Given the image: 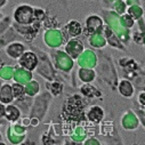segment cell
Here are the masks:
<instances>
[{
    "mask_svg": "<svg viewBox=\"0 0 145 145\" xmlns=\"http://www.w3.org/2000/svg\"><path fill=\"white\" fill-rule=\"evenodd\" d=\"M64 113L71 120H78L79 117L82 113V103H81L80 98L77 97V96L71 97L66 102V105H65V108H64Z\"/></svg>",
    "mask_w": 145,
    "mask_h": 145,
    "instance_id": "6da1fadb",
    "label": "cell"
},
{
    "mask_svg": "<svg viewBox=\"0 0 145 145\" xmlns=\"http://www.w3.org/2000/svg\"><path fill=\"white\" fill-rule=\"evenodd\" d=\"M21 64H22L25 69L32 70V69H34L35 65H37V57H35V55L32 54V53H26V54H24V55L22 56V58H21Z\"/></svg>",
    "mask_w": 145,
    "mask_h": 145,
    "instance_id": "7a4b0ae2",
    "label": "cell"
},
{
    "mask_svg": "<svg viewBox=\"0 0 145 145\" xmlns=\"http://www.w3.org/2000/svg\"><path fill=\"white\" fill-rule=\"evenodd\" d=\"M22 9L24 12V15H23V17L16 18V21L20 22V23H24V24L30 23L32 21V18H33V10L31 8H29V7H22Z\"/></svg>",
    "mask_w": 145,
    "mask_h": 145,
    "instance_id": "3957f363",
    "label": "cell"
},
{
    "mask_svg": "<svg viewBox=\"0 0 145 145\" xmlns=\"http://www.w3.org/2000/svg\"><path fill=\"white\" fill-rule=\"evenodd\" d=\"M103 117V111L99 107H93L88 113V118L91 121H99Z\"/></svg>",
    "mask_w": 145,
    "mask_h": 145,
    "instance_id": "277c9868",
    "label": "cell"
},
{
    "mask_svg": "<svg viewBox=\"0 0 145 145\" xmlns=\"http://www.w3.org/2000/svg\"><path fill=\"white\" fill-rule=\"evenodd\" d=\"M13 90H14V94H15V96H18L22 91H23V88L20 86V85H15L14 87H13Z\"/></svg>",
    "mask_w": 145,
    "mask_h": 145,
    "instance_id": "5b68a950",
    "label": "cell"
},
{
    "mask_svg": "<svg viewBox=\"0 0 145 145\" xmlns=\"http://www.w3.org/2000/svg\"><path fill=\"white\" fill-rule=\"evenodd\" d=\"M139 99H140V102L145 105V94H142V95H140V97H139Z\"/></svg>",
    "mask_w": 145,
    "mask_h": 145,
    "instance_id": "8992f818",
    "label": "cell"
}]
</instances>
